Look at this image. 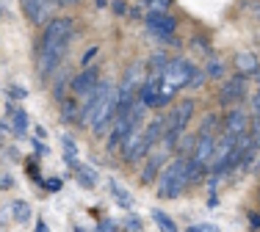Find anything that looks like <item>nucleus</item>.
Instances as JSON below:
<instances>
[{
	"label": "nucleus",
	"mask_w": 260,
	"mask_h": 232,
	"mask_svg": "<svg viewBox=\"0 0 260 232\" xmlns=\"http://www.w3.org/2000/svg\"><path fill=\"white\" fill-rule=\"evenodd\" d=\"M72 36V20H50L45 25V36H42V56H39V75L47 78L55 66L61 64V58L67 56V45Z\"/></svg>",
	"instance_id": "f257e3e1"
},
{
	"label": "nucleus",
	"mask_w": 260,
	"mask_h": 232,
	"mask_svg": "<svg viewBox=\"0 0 260 232\" xmlns=\"http://www.w3.org/2000/svg\"><path fill=\"white\" fill-rule=\"evenodd\" d=\"M188 161L191 158H177V161H172L169 166L164 169V174H160V180H158V194L164 199L180 197L183 188L191 185L188 182Z\"/></svg>",
	"instance_id": "f03ea898"
},
{
	"label": "nucleus",
	"mask_w": 260,
	"mask_h": 232,
	"mask_svg": "<svg viewBox=\"0 0 260 232\" xmlns=\"http://www.w3.org/2000/svg\"><path fill=\"white\" fill-rule=\"evenodd\" d=\"M194 72H197V69H194V66H191L185 58H172V61H169V69L164 72V83L180 91L183 86H191V78H194Z\"/></svg>",
	"instance_id": "7ed1b4c3"
},
{
	"label": "nucleus",
	"mask_w": 260,
	"mask_h": 232,
	"mask_svg": "<svg viewBox=\"0 0 260 232\" xmlns=\"http://www.w3.org/2000/svg\"><path fill=\"white\" fill-rule=\"evenodd\" d=\"M111 83L108 81H100V86H97L94 91H91L89 97H86V105H83V111H80V125H94V119H97V111L103 108V102L108 100V94H111Z\"/></svg>",
	"instance_id": "20e7f679"
},
{
	"label": "nucleus",
	"mask_w": 260,
	"mask_h": 232,
	"mask_svg": "<svg viewBox=\"0 0 260 232\" xmlns=\"http://www.w3.org/2000/svg\"><path fill=\"white\" fill-rule=\"evenodd\" d=\"M116 116H119V89H111L108 100H105L103 108L97 111V119H94V125H91V130H94L97 136H103L111 122H116Z\"/></svg>",
	"instance_id": "39448f33"
},
{
	"label": "nucleus",
	"mask_w": 260,
	"mask_h": 232,
	"mask_svg": "<svg viewBox=\"0 0 260 232\" xmlns=\"http://www.w3.org/2000/svg\"><path fill=\"white\" fill-rule=\"evenodd\" d=\"M175 28H177L175 17H169V14H155V11H150V14H147V30H150L152 36H158V39L175 42V45H177Z\"/></svg>",
	"instance_id": "423d86ee"
},
{
	"label": "nucleus",
	"mask_w": 260,
	"mask_h": 232,
	"mask_svg": "<svg viewBox=\"0 0 260 232\" xmlns=\"http://www.w3.org/2000/svg\"><path fill=\"white\" fill-rule=\"evenodd\" d=\"M194 100H180L175 108H172V113H166V130H175V133H183L185 127H188L191 116H194Z\"/></svg>",
	"instance_id": "0eeeda50"
},
{
	"label": "nucleus",
	"mask_w": 260,
	"mask_h": 232,
	"mask_svg": "<svg viewBox=\"0 0 260 232\" xmlns=\"http://www.w3.org/2000/svg\"><path fill=\"white\" fill-rule=\"evenodd\" d=\"M244 94H246V75H241V72H238L235 78H230V81L221 83L219 102H221V105H233V102H238Z\"/></svg>",
	"instance_id": "6e6552de"
},
{
	"label": "nucleus",
	"mask_w": 260,
	"mask_h": 232,
	"mask_svg": "<svg viewBox=\"0 0 260 232\" xmlns=\"http://www.w3.org/2000/svg\"><path fill=\"white\" fill-rule=\"evenodd\" d=\"M97 86H100V69L86 66V72H80L75 81H72V94L75 97H89Z\"/></svg>",
	"instance_id": "1a4fd4ad"
},
{
	"label": "nucleus",
	"mask_w": 260,
	"mask_h": 232,
	"mask_svg": "<svg viewBox=\"0 0 260 232\" xmlns=\"http://www.w3.org/2000/svg\"><path fill=\"white\" fill-rule=\"evenodd\" d=\"M160 83H164V78H155V75H150L141 83L139 100L144 102L147 108H160Z\"/></svg>",
	"instance_id": "9d476101"
},
{
	"label": "nucleus",
	"mask_w": 260,
	"mask_h": 232,
	"mask_svg": "<svg viewBox=\"0 0 260 232\" xmlns=\"http://www.w3.org/2000/svg\"><path fill=\"white\" fill-rule=\"evenodd\" d=\"M22 3V11H25V17L34 25H42V22H50L47 20V14H50V0H20Z\"/></svg>",
	"instance_id": "9b49d317"
},
{
	"label": "nucleus",
	"mask_w": 260,
	"mask_h": 232,
	"mask_svg": "<svg viewBox=\"0 0 260 232\" xmlns=\"http://www.w3.org/2000/svg\"><path fill=\"white\" fill-rule=\"evenodd\" d=\"M249 127H252L249 116H246L244 111H238V108L224 116V133H230V136H235V138L246 136V133H249Z\"/></svg>",
	"instance_id": "f8f14e48"
},
{
	"label": "nucleus",
	"mask_w": 260,
	"mask_h": 232,
	"mask_svg": "<svg viewBox=\"0 0 260 232\" xmlns=\"http://www.w3.org/2000/svg\"><path fill=\"white\" fill-rule=\"evenodd\" d=\"M213 152H216V138L210 136V133H200V141H197V149H194V161L202 163V166H208L210 161H213Z\"/></svg>",
	"instance_id": "ddd939ff"
},
{
	"label": "nucleus",
	"mask_w": 260,
	"mask_h": 232,
	"mask_svg": "<svg viewBox=\"0 0 260 232\" xmlns=\"http://www.w3.org/2000/svg\"><path fill=\"white\" fill-rule=\"evenodd\" d=\"M166 155H169V152H160V155H155V158H150V161H147L144 172H141V185H152V182H155L160 166H164V161H166Z\"/></svg>",
	"instance_id": "4468645a"
},
{
	"label": "nucleus",
	"mask_w": 260,
	"mask_h": 232,
	"mask_svg": "<svg viewBox=\"0 0 260 232\" xmlns=\"http://www.w3.org/2000/svg\"><path fill=\"white\" fill-rule=\"evenodd\" d=\"M235 69H238L241 75H257L260 64H257L255 53H238V56H235Z\"/></svg>",
	"instance_id": "2eb2a0df"
},
{
	"label": "nucleus",
	"mask_w": 260,
	"mask_h": 232,
	"mask_svg": "<svg viewBox=\"0 0 260 232\" xmlns=\"http://www.w3.org/2000/svg\"><path fill=\"white\" fill-rule=\"evenodd\" d=\"M108 188H111V194H114V199H116V205H119V207H125V210L133 207V197H130V194L116 180H108Z\"/></svg>",
	"instance_id": "dca6fc26"
},
{
	"label": "nucleus",
	"mask_w": 260,
	"mask_h": 232,
	"mask_svg": "<svg viewBox=\"0 0 260 232\" xmlns=\"http://www.w3.org/2000/svg\"><path fill=\"white\" fill-rule=\"evenodd\" d=\"M61 144H64V161H67V166L78 172L80 163H78V146H75V141H72L70 136H64V138H61Z\"/></svg>",
	"instance_id": "f3484780"
},
{
	"label": "nucleus",
	"mask_w": 260,
	"mask_h": 232,
	"mask_svg": "<svg viewBox=\"0 0 260 232\" xmlns=\"http://www.w3.org/2000/svg\"><path fill=\"white\" fill-rule=\"evenodd\" d=\"M11 130H14V136H25V130H28V113L25 111H11Z\"/></svg>",
	"instance_id": "a211bd4d"
},
{
	"label": "nucleus",
	"mask_w": 260,
	"mask_h": 232,
	"mask_svg": "<svg viewBox=\"0 0 260 232\" xmlns=\"http://www.w3.org/2000/svg\"><path fill=\"white\" fill-rule=\"evenodd\" d=\"M78 116H80V111H78V105H75L72 97L61 100V122H80Z\"/></svg>",
	"instance_id": "6ab92c4d"
},
{
	"label": "nucleus",
	"mask_w": 260,
	"mask_h": 232,
	"mask_svg": "<svg viewBox=\"0 0 260 232\" xmlns=\"http://www.w3.org/2000/svg\"><path fill=\"white\" fill-rule=\"evenodd\" d=\"M141 138H144V133H139V127H136V130L125 138V141H122V158H125V161H127L130 155H133V149L141 144Z\"/></svg>",
	"instance_id": "aec40b11"
},
{
	"label": "nucleus",
	"mask_w": 260,
	"mask_h": 232,
	"mask_svg": "<svg viewBox=\"0 0 260 232\" xmlns=\"http://www.w3.org/2000/svg\"><path fill=\"white\" fill-rule=\"evenodd\" d=\"M169 69V58L164 56V53H155V56L150 58V75L155 78H164V72Z\"/></svg>",
	"instance_id": "412c9836"
},
{
	"label": "nucleus",
	"mask_w": 260,
	"mask_h": 232,
	"mask_svg": "<svg viewBox=\"0 0 260 232\" xmlns=\"http://www.w3.org/2000/svg\"><path fill=\"white\" fill-rule=\"evenodd\" d=\"M152 221L158 224V229H160V232H177L175 221H172V218L166 216L164 210H152Z\"/></svg>",
	"instance_id": "4be33fe9"
},
{
	"label": "nucleus",
	"mask_w": 260,
	"mask_h": 232,
	"mask_svg": "<svg viewBox=\"0 0 260 232\" xmlns=\"http://www.w3.org/2000/svg\"><path fill=\"white\" fill-rule=\"evenodd\" d=\"M205 75L210 81H221V78H224V64H221L219 58H210L208 66H205Z\"/></svg>",
	"instance_id": "5701e85b"
},
{
	"label": "nucleus",
	"mask_w": 260,
	"mask_h": 232,
	"mask_svg": "<svg viewBox=\"0 0 260 232\" xmlns=\"http://www.w3.org/2000/svg\"><path fill=\"white\" fill-rule=\"evenodd\" d=\"M11 216H14L20 224H22V221H28V218H30V205H28V202H22V199H17V202L11 205Z\"/></svg>",
	"instance_id": "b1692460"
},
{
	"label": "nucleus",
	"mask_w": 260,
	"mask_h": 232,
	"mask_svg": "<svg viewBox=\"0 0 260 232\" xmlns=\"http://www.w3.org/2000/svg\"><path fill=\"white\" fill-rule=\"evenodd\" d=\"M150 149H152V144L147 141V138H141V144H139V146H136V149H133V155L127 158V163H139L141 158H147V155H150Z\"/></svg>",
	"instance_id": "393cba45"
},
{
	"label": "nucleus",
	"mask_w": 260,
	"mask_h": 232,
	"mask_svg": "<svg viewBox=\"0 0 260 232\" xmlns=\"http://www.w3.org/2000/svg\"><path fill=\"white\" fill-rule=\"evenodd\" d=\"M78 182H80L83 188H94V185H97V177H94V172H91V169L80 166V169H78Z\"/></svg>",
	"instance_id": "a878e982"
},
{
	"label": "nucleus",
	"mask_w": 260,
	"mask_h": 232,
	"mask_svg": "<svg viewBox=\"0 0 260 232\" xmlns=\"http://www.w3.org/2000/svg\"><path fill=\"white\" fill-rule=\"evenodd\" d=\"M144 6L150 11H155V14H166L169 6H172V0H144Z\"/></svg>",
	"instance_id": "bb28decb"
},
{
	"label": "nucleus",
	"mask_w": 260,
	"mask_h": 232,
	"mask_svg": "<svg viewBox=\"0 0 260 232\" xmlns=\"http://www.w3.org/2000/svg\"><path fill=\"white\" fill-rule=\"evenodd\" d=\"M125 83H130V86L139 89V83H141V66H139V64L130 66V69L125 72Z\"/></svg>",
	"instance_id": "cd10ccee"
},
{
	"label": "nucleus",
	"mask_w": 260,
	"mask_h": 232,
	"mask_svg": "<svg viewBox=\"0 0 260 232\" xmlns=\"http://www.w3.org/2000/svg\"><path fill=\"white\" fill-rule=\"evenodd\" d=\"M249 136H252V141H255V146L260 149V116H255L252 119V127H249Z\"/></svg>",
	"instance_id": "c85d7f7f"
},
{
	"label": "nucleus",
	"mask_w": 260,
	"mask_h": 232,
	"mask_svg": "<svg viewBox=\"0 0 260 232\" xmlns=\"http://www.w3.org/2000/svg\"><path fill=\"white\" fill-rule=\"evenodd\" d=\"M216 125H219V116H216V113H208V119L202 122V133H210Z\"/></svg>",
	"instance_id": "c756f323"
},
{
	"label": "nucleus",
	"mask_w": 260,
	"mask_h": 232,
	"mask_svg": "<svg viewBox=\"0 0 260 232\" xmlns=\"http://www.w3.org/2000/svg\"><path fill=\"white\" fill-rule=\"evenodd\" d=\"M25 97H28V91L22 86H11L9 89V100H25Z\"/></svg>",
	"instance_id": "7c9ffc66"
},
{
	"label": "nucleus",
	"mask_w": 260,
	"mask_h": 232,
	"mask_svg": "<svg viewBox=\"0 0 260 232\" xmlns=\"http://www.w3.org/2000/svg\"><path fill=\"white\" fill-rule=\"evenodd\" d=\"M61 185H64V182H61L58 180V177H50V180H45V188H47V191H61Z\"/></svg>",
	"instance_id": "2f4dec72"
},
{
	"label": "nucleus",
	"mask_w": 260,
	"mask_h": 232,
	"mask_svg": "<svg viewBox=\"0 0 260 232\" xmlns=\"http://www.w3.org/2000/svg\"><path fill=\"white\" fill-rule=\"evenodd\" d=\"M191 232H221L216 224H197V227H191Z\"/></svg>",
	"instance_id": "473e14b6"
},
{
	"label": "nucleus",
	"mask_w": 260,
	"mask_h": 232,
	"mask_svg": "<svg viewBox=\"0 0 260 232\" xmlns=\"http://www.w3.org/2000/svg\"><path fill=\"white\" fill-rule=\"evenodd\" d=\"M205 78H208L205 72L197 69V72H194V78H191V86H194V89H197V86H202V83H205Z\"/></svg>",
	"instance_id": "72a5a7b5"
},
{
	"label": "nucleus",
	"mask_w": 260,
	"mask_h": 232,
	"mask_svg": "<svg viewBox=\"0 0 260 232\" xmlns=\"http://www.w3.org/2000/svg\"><path fill=\"white\" fill-rule=\"evenodd\" d=\"M191 45H194V47H200L202 53H210V45H208L205 39H202V36H200V39H197V36H194V39H191Z\"/></svg>",
	"instance_id": "f704fd0d"
},
{
	"label": "nucleus",
	"mask_w": 260,
	"mask_h": 232,
	"mask_svg": "<svg viewBox=\"0 0 260 232\" xmlns=\"http://www.w3.org/2000/svg\"><path fill=\"white\" fill-rule=\"evenodd\" d=\"M125 227H127L130 232H139V229H141V221H139V218H136V216H130V218H127V224H125Z\"/></svg>",
	"instance_id": "c9c22d12"
},
{
	"label": "nucleus",
	"mask_w": 260,
	"mask_h": 232,
	"mask_svg": "<svg viewBox=\"0 0 260 232\" xmlns=\"http://www.w3.org/2000/svg\"><path fill=\"white\" fill-rule=\"evenodd\" d=\"M94 56H97V47H89V50H86V53H83V58H80V61H83V66H86V64H89V61H91V58H94Z\"/></svg>",
	"instance_id": "e433bc0d"
},
{
	"label": "nucleus",
	"mask_w": 260,
	"mask_h": 232,
	"mask_svg": "<svg viewBox=\"0 0 260 232\" xmlns=\"http://www.w3.org/2000/svg\"><path fill=\"white\" fill-rule=\"evenodd\" d=\"M114 11H116V14H127V3H125V0H116Z\"/></svg>",
	"instance_id": "4c0bfd02"
},
{
	"label": "nucleus",
	"mask_w": 260,
	"mask_h": 232,
	"mask_svg": "<svg viewBox=\"0 0 260 232\" xmlns=\"http://www.w3.org/2000/svg\"><path fill=\"white\" fill-rule=\"evenodd\" d=\"M252 111H255V116H260V91L252 94Z\"/></svg>",
	"instance_id": "58836bf2"
},
{
	"label": "nucleus",
	"mask_w": 260,
	"mask_h": 232,
	"mask_svg": "<svg viewBox=\"0 0 260 232\" xmlns=\"http://www.w3.org/2000/svg\"><path fill=\"white\" fill-rule=\"evenodd\" d=\"M114 227H116V224L111 221V218H105V221L100 224V232H114Z\"/></svg>",
	"instance_id": "ea45409f"
},
{
	"label": "nucleus",
	"mask_w": 260,
	"mask_h": 232,
	"mask_svg": "<svg viewBox=\"0 0 260 232\" xmlns=\"http://www.w3.org/2000/svg\"><path fill=\"white\" fill-rule=\"evenodd\" d=\"M34 149H36V152H39V155H47V146H45V144H42V141H39V138H34Z\"/></svg>",
	"instance_id": "a19ab883"
},
{
	"label": "nucleus",
	"mask_w": 260,
	"mask_h": 232,
	"mask_svg": "<svg viewBox=\"0 0 260 232\" xmlns=\"http://www.w3.org/2000/svg\"><path fill=\"white\" fill-rule=\"evenodd\" d=\"M0 185H3V188H6V191H9V188H11V185H14V180H11V177H9V174H3V182H0Z\"/></svg>",
	"instance_id": "79ce46f5"
},
{
	"label": "nucleus",
	"mask_w": 260,
	"mask_h": 232,
	"mask_svg": "<svg viewBox=\"0 0 260 232\" xmlns=\"http://www.w3.org/2000/svg\"><path fill=\"white\" fill-rule=\"evenodd\" d=\"M34 232H50V227H47L45 221H39V224H36V229H34Z\"/></svg>",
	"instance_id": "37998d69"
},
{
	"label": "nucleus",
	"mask_w": 260,
	"mask_h": 232,
	"mask_svg": "<svg viewBox=\"0 0 260 232\" xmlns=\"http://www.w3.org/2000/svg\"><path fill=\"white\" fill-rule=\"evenodd\" d=\"M55 3H58V6H75L78 0H55Z\"/></svg>",
	"instance_id": "c03bdc74"
},
{
	"label": "nucleus",
	"mask_w": 260,
	"mask_h": 232,
	"mask_svg": "<svg viewBox=\"0 0 260 232\" xmlns=\"http://www.w3.org/2000/svg\"><path fill=\"white\" fill-rule=\"evenodd\" d=\"M97 3V9H108V0H94Z\"/></svg>",
	"instance_id": "a18cd8bd"
},
{
	"label": "nucleus",
	"mask_w": 260,
	"mask_h": 232,
	"mask_svg": "<svg viewBox=\"0 0 260 232\" xmlns=\"http://www.w3.org/2000/svg\"><path fill=\"white\" fill-rule=\"evenodd\" d=\"M255 78H257V83H260V72H257V75H255Z\"/></svg>",
	"instance_id": "49530a36"
},
{
	"label": "nucleus",
	"mask_w": 260,
	"mask_h": 232,
	"mask_svg": "<svg viewBox=\"0 0 260 232\" xmlns=\"http://www.w3.org/2000/svg\"><path fill=\"white\" fill-rule=\"evenodd\" d=\"M75 232H83V229H80V227H75Z\"/></svg>",
	"instance_id": "de8ad7c7"
},
{
	"label": "nucleus",
	"mask_w": 260,
	"mask_h": 232,
	"mask_svg": "<svg viewBox=\"0 0 260 232\" xmlns=\"http://www.w3.org/2000/svg\"><path fill=\"white\" fill-rule=\"evenodd\" d=\"M257 172H260V161H257Z\"/></svg>",
	"instance_id": "09e8293b"
}]
</instances>
